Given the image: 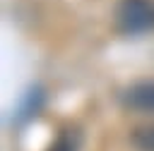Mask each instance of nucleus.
Instances as JSON below:
<instances>
[{"label":"nucleus","instance_id":"obj_1","mask_svg":"<svg viewBox=\"0 0 154 151\" xmlns=\"http://www.w3.org/2000/svg\"><path fill=\"white\" fill-rule=\"evenodd\" d=\"M116 26L128 36L152 31L154 29V2L152 0H120L116 5Z\"/></svg>","mask_w":154,"mask_h":151},{"label":"nucleus","instance_id":"obj_2","mask_svg":"<svg viewBox=\"0 0 154 151\" xmlns=\"http://www.w3.org/2000/svg\"><path fill=\"white\" fill-rule=\"evenodd\" d=\"M120 103L135 113H154V81H135L120 93Z\"/></svg>","mask_w":154,"mask_h":151},{"label":"nucleus","instance_id":"obj_3","mask_svg":"<svg viewBox=\"0 0 154 151\" xmlns=\"http://www.w3.org/2000/svg\"><path fill=\"white\" fill-rule=\"evenodd\" d=\"M79 141H82L79 132H77L75 127H67V129H63V132L53 139V144H51L46 151H77V149H79Z\"/></svg>","mask_w":154,"mask_h":151},{"label":"nucleus","instance_id":"obj_4","mask_svg":"<svg viewBox=\"0 0 154 151\" xmlns=\"http://www.w3.org/2000/svg\"><path fill=\"white\" fill-rule=\"evenodd\" d=\"M130 141L137 151H154V125H142L130 132Z\"/></svg>","mask_w":154,"mask_h":151}]
</instances>
